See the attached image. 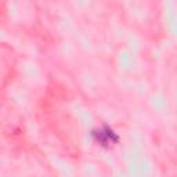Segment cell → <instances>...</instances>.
Here are the masks:
<instances>
[]
</instances>
